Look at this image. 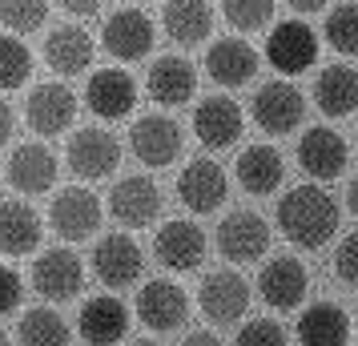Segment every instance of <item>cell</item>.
Listing matches in <instances>:
<instances>
[{
    "label": "cell",
    "instance_id": "836d02e7",
    "mask_svg": "<svg viewBox=\"0 0 358 346\" xmlns=\"http://www.w3.org/2000/svg\"><path fill=\"white\" fill-rule=\"evenodd\" d=\"M49 20V0H0V24L13 33H33Z\"/></svg>",
    "mask_w": 358,
    "mask_h": 346
},
{
    "label": "cell",
    "instance_id": "8d00e7d4",
    "mask_svg": "<svg viewBox=\"0 0 358 346\" xmlns=\"http://www.w3.org/2000/svg\"><path fill=\"white\" fill-rule=\"evenodd\" d=\"M334 270H338V278H342V282L358 286V230L342 238L338 254H334Z\"/></svg>",
    "mask_w": 358,
    "mask_h": 346
},
{
    "label": "cell",
    "instance_id": "ba28073f",
    "mask_svg": "<svg viewBox=\"0 0 358 346\" xmlns=\"http://www.w3.org/2000/svg\"><path fill=\"white\" fill-rule=\"evenodd\" d=\"M73 117H77V97H73V89L61 81H45L36 85L29 101H24V121H29V129H36L41 137H57V133H65L73 125Z\"/></svg>",
    "mask_w": 358,
    "mask_h": 346
},
{
    "label": "cell",
    "instance_id": "1f68e13d",
    "mask_svg": "<svg viewBox=\"0 0 358 346\" xmlns=\"http://www.w3.org/2000/svg\"><path fill=\"white\" fill-rule=\"evenodd\" d=\"M29 73H33V52L24 41L17 36H0V89L4 93H13L20 85L29 81Z\"/></svg>",
    "mask_w": 358,
    "mask_h": 346
},
{
    "label": "cell",
    "instance_id": "4dcf8cb0",
    "mask_svg": "<svg viewBox=\"0 0 358 346\" xmlns=\"http://www.w3.org/2000/svg\"><path fill=\"white\" fill-rule=\"evenodd\" d=\"M17 338H20V346H69V326L57 310L36 306V310H24V318L17 326Z\"/></svg>",
    "mask_w": 358,
    "mask_h": 346
},
{
    "label": "cell",
    "instance_id": "2e32d148",
    "mask_svg": "<svg viewBox=\"0 0 358 346\" xmlns=\"http://www.w3.org/2000/svg\"><path fill=\"white\" fill-rule=\"evenodd\" d=\"M245 129V117L234 97H206L194 109V133L206 149H229Z\"/></svg>",
    "mask_w": 358,
    "mask_h": 346
},
{
    "label": "cell",
    "instance_id": "277c9868",
    "mask_svg": "<svg viewBox=\"0 0 358 346\" xmlns=\"http://www.w3.org/2000/svg\"><path fill=\"white\" fill-rule=\"evenodd\" d=\"M129 145H133V153H137L149 169H165V165H173L181 157L185 137H181V125L173 121V117L149 113V117H141V121L129 129Z\"/></svg>",
    "mask_w": 358,
    "mask_h": 346
},
{
    "label": "cell",
    "instance_id": "74e56055",
    "mask_svg": "<svg viewBox=\"0 0 358 346\" xmlns=\"http://www.w3.org/2000/svg\"><path fill=\"white\" fill-rule=\"evenodd\" d=\"M20 274L13 270V266H0V318L4 314H13L20 306Z\"/></svg>",
    "mask_w": 358,
    "mask_h": 346
},
{
    "label": "cell",
    "instance_id": "5b68a950",
    "mask_svg": "<svg viewBox=\"0 0 358 346\" xmlns=\"http://www.w3.org/2000/svg\"><path fill=\"white\" fill-rule=\"evenodd\" d=\"M109 214L129 226V230H141V226H153L157 214H162V189L153 178L145 173H133V178H121L109 194Z\"/></svg>",
    "mask_w": 358,
    "mask_h": 346
},
{
    "label": "cell",
    "instance_id": "b9f144b4",
    "mask_svg": "<svg viewBox=\"0 0 358 346\" xmlns=\"http://www.w3.org/2000/svg\"><path fill=\"white\" fill-rule=\"evenodd\" d=\"M290 8H298V13H322L326 0H290Z\"/></svg>",
    "mask_w": 358,
    "mask_h": 346
},
{
    "label": "cell",
    "instance_id": "6da1fadb",
    "mask_svg": "<svg viewBox=\"0 0 358 346\" xmlns=\"http://www.w3.org/2000/svg\"><path fill=\"white\" fill-rule=\"evenodd\" d=\"M338 201L318 185H294L278 201V226L294 246L318 250L338 233Z\"/></svg>",
    "mask_w": 358,
    "mask_h": 346
},
{
    "label": "cell",
    "instance_id": "f1b7e54d",
    "mask_svg": "<svg viewBox=\"0 0 358 346\" xmlns=\"http://www.w3.org/2000/svg\"><path fill=\"white\" fill-rule=\"evenodd\" d=\"M314 101L326 117H346L358 109V73L350 65H326L314 81Z\"/></svg>",
    "mask_w": 358,
    "mask_h": 346
},
{
    "label": "cell",
    "instance_id": "9c48e42d",
    "mask_svg": "<svg viewBox=\"0 0 358 346\" xmlns=\"http://www.w3.org/2000/svg\"><path fill=\"white\" fill-rule=\"evenodd\" d=\"M93 270L97 278L109 286V290H125L141 278L145 270V258H141V246L133 242L129 233H109L101 238L97 250H93Z\"/></svg>",
    "mask_w": 358,
    "mask_h": 346
},
{
    "label": "cell",
    "instance_id": "30bf717a",
    "mask_svg": "<svg viewBox=\"0 0 358 346\" xmlns=\"http://www.w3.org/2000/svg\"><path fill=\"white\" fill-rule=\"evenodd\" d=\"M137 318H141L149 330L169 334V330H178L181 322L189 318V298H185V290H181L178 282L153 278V282H145L141 294H137Z\"/></svg>",
    "mask_w": 358,
    "mask_h": 346
},
{
    "label": "cell",
    "instance_id": "d4e9b609",
    "mask_svg": "<svg viewBox=\"0 0 358 346\" xmlns=\"http://www.w3.org/2000/svg\"><path fill=\"white\" fill-rule=\"evenodd\" d=\"M93 36L77 29V24H61V29H52L49 41H45V61H49L52 73H61V77H77L85 69L93 65Z\"/></svg>",
    "mask_w": 358,
    "mask_h": 346
},
{
    "label": "cell",
    "instance_id": "4316f807",
    "mask_svg": "<svg viewBox=\"0 0 358 346\" xmlns=\"http://www.w3.org/2000/svg\"><path fill=\"white\" fill-rule=\"evenodd\" d=\"M350 318L338 302H314L298 318V343L302 346H346Z\"/></svg>",
    "mask_w": 358,
    "mask_h": 346
},
{
    "label": "cell",
    "instance_id": "e0dca14e",
    "mask_svg": "<svg viewBox=\"0 0 358 346\" xmlns=\"http://www.w3.org/2000/svg\"><path fill=\"white\" fill-rule=\"evenodd\" d=\"M133 101H137V85L125 69H101L89 77L85 85V105L105 121H121L133 113Z\"/></svg>",
    "mask_w": 358,
    "mask_h": 346
},
{
    "label": "cell",
    "instance_id": "ee69618b",
    "mask_svg": "<svg viewBox=\"0 0 358 346\" xmlns=\"http://www.w3.org/2000/svg\"><path fill=\"white\" fill-rule=\"evenodd\" d=\"M133 346H157V343H149V338H141V343H133Z\"/></svg>",
    "mask_w": 358,
    "mask_h": 346
},
{
    "label": "cell",
    "instance_id": "5bb4252c",
    "mask_svg": "<svg viewBox=\"0 0 358 346\" xmlns=\"http://www.w3.org/2000/svg\"><path fill=\"white\" fill-rule=\"evenodd\" d=\"M153 254H157V262L165 270L189 274V270L206 262V233L194 222H165L157 238H153Z\"/></svg>",
    "mask_w": 358,
    "mask_h": 346
},
{
    "label": "cell",
    "instance_id": "cb8c5ba5",
    "mask_svg": "<svg viewBox=\"0 0 358 346\" xmlns=\"http://www.w3.org/2000/svg\"><path fill=\"white\" fill-rule=\"evenodd\" d=\"M145 89L157 105H169V109H173V105H185V101L194 97L197 73L185 57H157V61L149 65Z\"/></svg>",
    "mask_w": 358,
    "mask_h": 346
},
{
    "label": "cell",
    "instance_id": "4fadbf2b",
    "mask_svg": "<svg viewBox=\"0 0 358 346\" xmlns=\"http://www.w3.org/2000/svg\"><path fill=\"white\" fill-rule=\"evenodd\" d=\"M178 198L194 214H213L229 198V178L217 161H189L178 178Z\"/></svg>",
    "mask_w": 358,
    "mask_h": 346
},
{
    "label": "cell",
    "instance_id": "60d3db41",
    "mask_svg": "<svg viewBox=\"0 0 358 346\" xmlns=\"http://www.w3.org/2000/svg\"><path fill=\"white\" fill-rule=\"evenodd\" d=\"M181 346H226V343H222L217 334H210V330H197V334H189Z\"/></svg>",
    "mask_w": 358,
    "mask_h": 346
},
{
    "label": "cell",
    "instance_id": "d590c367",
    "mask_svg": "<svg viewBox=\"0 0 358 346\" xmlns=\"http://www.w3.org/2000/svg\"><path fill=\"white\" fill-rule=\"evenodd\" d=\"M238 346H290L286 330L270 322V318H258V322H245L238 330Z\"/></svg>",
    "mask_w": 358,
    "mask_h": 346
},
{
    "label": "cell",
    "instance_id": "83f0119b",
    "mask_svg": "<svg viewBox=\"0 0 358 346\" xmlns=\"http://www.w3.org/2000/svg\"><path fill=\"white\" fill-rule=\"evenodd\" d=\"M41 246V217L29 201H4L0 206V254H33Z\"/></svg>",
    "mask_w": 358,
    "mask_h": 346
},
{
    "label": "cell",
    "instance_id": "ac0fdd59",
    "mask_svg": "<svg viewBox=\"0 0 358 346\" xmlns=\"http://www.w3.org/2000/svg\"><path fill=\"white\" fill-rule=\"evenodd\" d=\"M350 161V149L342 141L334 129H310L302 133V141H298V165L306 169L314 182H334L342 169Z\"/></svg>",
    "mask_w": 358,
    "mask_h": 346
},
{
    "label": "cell",
    "instance_id": "8992f818",
    "mask_svg": "<svg viewBox=\"0 0 358 346\" xmlns=\"http://www.w3.org/2000/svg\"><path fill=\"white\" fill-rule=\"evenodd\" d=\"M217 250L229 262H258L270 250V226L266 217L254 210H234L229 217H222L217 226Z\"/></svg>",
    "mask_w": 358,
    "mask_h": 346
},
{
    "label": "cell",
    "instance_id": "52a82bcc",
    "mask_svg": "<svg viewBox=\"0 0 358 346\" xmlns=\"http://www.w3.org/2000/svg\"><path fill=\"white\" fill-rule=\"evenodd\" d=\"M153 20L141 8H117L101 29V45L117 61H141L153 52Z\"/></svg>",
    "mask_w": 358,
    "mask_h": 346
},
{
    "label": "cell",
    "instance_id": "f6af8a7d",
    "mask_svg": "<svg viewBox=\"0 0 358 346\" xmlns=\"http://www.w3.org/2000/svg\"><path fill=\"white\" fill-rule=\"evenodd\" d=\"M0 346H8V338H4V330H0Z\"/></svg>",
    "mask_w": 358,
    "mask_h": 346
},
{
    "label": "cell",
    "instance_id": "7bdbcfd3",
    "mask_svg": "<svg viewBox=\"0 0 358 346\" xmlns=\"http://www.w3.org/2000/svg\"><path fill=\"white\" fill-rule=\"evenodd\" d=\"M346 206H350V210L358 214V178H355L350 185H346Z\"/></svg>",
    "mask_w": 358,
    "mask_h": 346
},
{
    "label": "cell",
    "instance_id": "d6986e66",
    "mask_svg": "<svg viewBox=\"0 0 358 346\" xmlns=\"http://www.w3.org/2000/svg\"><path fill=\"white\" fill-rule=\"evenodd\" d=\"M245 306H250V282L242 274L213 270L210 278L201 282V310H206V318L229 326V322H238L245 314Z\"/></svg>",
    "mask_w": 358,
    "mask_h": 346
},
{
    "label": "cell",
    "instance_id": "e575fe53",
    "mask_svg": "<svg viewBox=\"0 0 358 346\" xmlns=\"http://www.w3.org/2000/svg\"><path fill=\"white\" fill-rule=\"evenodd\" d=\"M222 13L234 29L254 33V29H266L274 20V0H222Z\"/></svg>",
    "mask_w": 358,
    "mask_h": 346
},
{
    "label": "cell",
    "instance_id": "f546056e",
    "mask_svg": "<svg viewBox=\"0 0 358 346\" xmlns=\"http://www.w3.org/2000/svg\"><path fill=\"white\" fill-rule=\"evenodd\" d=\"M213 33V8L206 0H169L165 4V36L178 45H201Z\"/></svg>",
    "mask_w": 358,
    "mask_h": 346
},
{
    "label": "cell",
    "instance_id": "ffe728a7",
    "mask_svg": "<svg viewBox=\"0 0 358 346\" xmlns=\"http://www.w3.org/2000/svg\"><path fill=\"white\" fill-rule=\"evenodd\" d=\"M77 326H81V338L89 346H117L125 338V330H129V310H125L121 298L97 294L81 306Z\"/></svg>",
    "mask_w": 358,
    "mask_h": 346
},
{
    "label": "cell",
    "instance_id": "f35d334b",
    "mask_svg": "<svg viewBox=\"0 0 358 346\" xmlns=\"http://www.w3.org/2000/svg\"><path fill=\"white\" fill-rule=\"evenodd\" d=\"M65 13H73V17H93V13H101V4L105 0H57Z\"/></svg>",
    "mask_w": 358,
    "mask_h": 346
},
{
    "label": "cell",
    "instance_id": "7a4b0ae2",
    "mask_svg": "<svg viewBox=\"0 0 358 346\" xmlns=\"http://www.w3.org/2000/svg\"><path fill=\"white\" fill-rule=\"evenodd\" d=\"M250 113H254V121H258L266 133L282 137V133H294L302 125V117H306V97H302L290 81H266L258 93H254V101H250Z\"/></svg>",
    "mask_w": 358,
    "mask_h": 346
},
{
    "label": "cell",
    "instance_id": "8fae6325",
    "mask_svg": "<svg viewBox=\"0 0 358 346\" xmlns=\"http://www.w3.org/2000/svg\"><path fill=\"white\" fill-rule=\"evenodd\" d=\"M121 161V145H117V137L109 129H81L73 133V141H69V169L85 178V182H101V178H109Z\"/></svg>",
    "mask_w": 358,
    "mask_h": 346
},
{
    "label": "cell",
    "instance_id": "7402d4cb",
    "mask_svg": "<svg viewBox=\"0 0 358 346\" xmlns=\"http://www.w3.org/2000/svg\"><path fill=\"white\" fill-rule=\"evenodd\" d=\"M258 290H262V302H266V306H274V310H294L310 290L306 266L298 262V258H274V262L262 270Z\"/></svg>",
    "mask_w": 358,
    "mask_h": 346
},
{
    "label": "cell",
    "instance_id": "ab89813d",
    "mask_svg": "<svg viewBox=\"0 0 358 346\" xmlns=\"http://www.w3.org/2000/svg\"><path fill=\"white\" fill-rule=\"evenodd\" d=\"M13 129H17V117H13V109H8V101L0 97V149L8 145V137H13Z\"/></svg>",
    "mask_w": 358,
    "mask_h": 346
},
{
    "label": "cell",
    "instance_id": "9a60e30c",
    "mask_svg": "<svg viewBox=\"0 0 358 346\" xmlns=\"http://www.w3.org/2000/svg\"><path fill=\"white\" fill-rule=\"evenodd\" d=\"M33 286L36 294H45L49 302H69L81 294L85 286V266L73 250H49L33 262Z\"/></svg>",
    "mask_w": 358,
    "mask_h": 346
},
{
    "label": "cell",
    "instance_id": "484cf974",
    "mask_svg": "<svg viewBox=\"0 0 358 346\" xmlns=\"http://www.w3.org/2000/svg\"><path fill=\"white\" fill-rule=\"evenodd\" d=\"M286 178V165H282V153L274 145H245L242 157H238V185L254 198H266L274 194Z\"/></svg>",
    "mask_w": 358,
    "mask_h": 346
},
{
    "label": "cell",
    "instance_id": "3957f363",
    "mask_svg": "<svg viewBox=\"0 0 358 346\" xmlns=\"http://www.w3.org/2000/svg\"><path fill=\"white\" fill-rule=\"evenodd\" d=\"M266 61L282 73V77H298L318 61V36L302 20H282L266 41Z\"/></svg>",
    "mask_w": 358,
    "mask_h": 346
},
{
    "label": "cell",
    "instance_id": "603a6c76",
    "mask_svg": "<svg viewBox=\"0 0 358 346\" xmlns=\"http://www.w3.org/2000/svg\"><path fill=\"white\" fill-rule=\"evenodd\" d=\"M8 182L20 194H49L57 185V157H52V149L36 145V141L17 145L13 157H8Z\"/></svg>",
    "mask_w": 358,
    "mask_h": 346
},
{
    "label": "cell",
    "instance_id": "7c38bea8",
    "mask_svg": "<svg viewBox=\"0 0 358 346\" xmlns=\"http://www.w3.org/2000/svg\"><path fill=\"white\" fill-rule=\"evenodd\" d=\"M206 73L222 89H242L258 73V49L250 41H242V36H222L206 52Z\"/></svg>",
    "mask_w": 358,
    "mask_h": 346
},
{
    "label": "cell",
    "instance_id": "44dd1931",
    "mask_svg": "<svg viewBox=\"0 0 358 346\" xmlns=\"http://www.w3.org/2000/svg\"><path fill=\"white\" fill-rule=\"evenodd\" d=\"M49 222L65 242H85L101 226V201L89 189H65V194L52 198Z\"/></svg>",
    "mask_w": 358,
    "mask_h": 346
},
{
    "label": "cell",
    "instance_id": "d6a6232c",
    "mask_svg": "<svg viewBox=\"0 0 358 346\" xmlns=\"http://www.w3.org/2000/svg\"><path fill=\"white\" fill-rule=\"evenodd\" d=\"M326 45L342 57H358V4H338L326 17Z\"/></svg>",
    "mask_w": 358,
    "mask_h": 346
}]
</instances>
